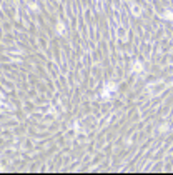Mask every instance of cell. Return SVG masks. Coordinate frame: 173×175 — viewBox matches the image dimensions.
Masks as SVG:
<instances>
[{"instance_id":"1","label":"cell","mask_w":173,"mask_h":175,"mask_svg":"<svg viewBox=\"0 0 173 175\" xmlns=\"http://www.w3.org/2000/svg\"><path fill=\"white\" fill-rule=\"evenodd\" d=\"M115 92H117V83L108 82V83H105V89H103V92H101V98H103V100H108Z\"/></svg>"},{"instance_id":"2","label":"cell","mask_w":173,"mask_h":175,"mask_svg":"<svg viewBox=\"0 0 173 175\" xmlns=\"http://www.w3.org/2000/svg\"><path fill=\"white\" fill-rule=\"evenodd\" d=\"M131 70L135 73L143 72V64H142V62H133V64H131Z\"/></svg>"},{"instance_id":"4","label":"cell","mask_w":173,"mask_h":175,"mask_svg":"<svg viewBox=\"0 0 173 175\" xmlns=\"http://www.w3.org/2000/svg\"><path fill=\"white\" fill-rule=\"evenodd\" d=\"M161 17H163L165 20H173V12H172V10H166Z\"/></svg>"},{"instance_id":"3","label":"cell","mask_w":173,"mask_h":175,"mask_svg":"<svg viewBox=\"0 0 173 175\" xmlns=\"http://www.w3.org/2000/svg\"><path fill=\"white\" fill-rule=\"evenodd\" d=\"M57 34H58V35H64L65 34V27H64V23H60V22L57 23Z\"/></svg>"}]
</instances>
